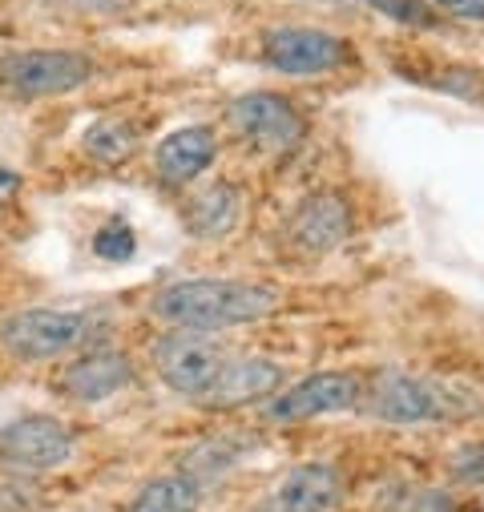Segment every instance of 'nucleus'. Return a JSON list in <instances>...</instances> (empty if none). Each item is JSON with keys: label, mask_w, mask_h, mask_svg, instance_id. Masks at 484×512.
<instances>
[{"label": "nucleus", "mask_w": 484, "mask_h": 512, "mask_svg": "<svg viewBox=\"0 0 484 512\" xmlns=\"http://www.w3.org/2000/svg\"><path fill=\"white\" fill-rule=\"evenodd\" d=\"M279 307V291L247 279H174L154 291L150 315L182 331H226L267 319Z\"/></svg>", "instance_id": "nucleus-1"}, {"label": "nucleus", "mask_w": 484, "mask_h": 512, "mask_svg": "<svg viewBox=\"0 0 484 512\" xmlns=\"http://www.w3.org/2000/svg\"><path fill=\"white\" fill-rule=\"evenodd\" d=\"M359 412L380 424L416 428V424H444V420H464L472 412H484V396H476L472 388L452 379H428L400 367H384L363 383Z\"/></svg>", "instance_id": "nucleus-2"}, {"label": "nucleus", "mask_w": 484, "mask_h": 512, "mask_svg": "<svg viewBox=\"0 0 484 512\" xmlns=\"http://www.w3.org/2000/svg\"><path fill=\"white\" fill-rule=\"evenodd\" d=\"M109 319L89 307H21L0 315V351L17 363H65L89 347H101Z\"/></svg>", "instance_id": "nucleus-3"}, {"label": "nucleus", "mask_w": 484, "mask_h": 512, "mask_svg": "<svg viewBox=\"0 0 484 512\" xmlns=\"http://www.w3.org/2000/svg\"><path fill=\"white\" fill-rule=\"evenodd\" d=\"M93 77V57L77 49H13L0 57V93L45 101L81 89Z\"/></svg>", "instance_id": "nucleus-4"}, {"label": "nucleus", "mask_w": 484, "mask_h": 512, "mask_svg": "<svg viewBox=\"0 0 484 512\" xmlns=\"http://www.w3.org/2000/svg\"><path fill=\"white\" fill-rule=\"evenodd\" d=\"M154 371L174 396L186 400H202L218 375L230 363V351L206 335V331H182V327H166V335L154 339Z\"/></svg>", "instance_id": "nucleus-5"}, {"label": "nucleus", "mask_w": 484, "mask_h": 512, "mask_svg": "<svg viewBox=\"0 0 484 512\" xmlns=\"http://www.w3.org/2000/svg\"><path fill=\"white\" fill-rule=\"evenodd\" d=\"M363 396V383L351 371H315L291 388L275 392L263 404L267 424H303V420H319L331 412H355Z\"/></svg>", "instance_id": "nucleus-6"}, {"label": "nucleus", "mask_w": 484, "mask_h": 512, "mask_svg": "<svg viewBox=\"0 0 484 512\" xmlns=\"http://www.w3.org/2000/svg\"><path fill=\"white\" fill-rule=\"evenodd\" d=\"M259 49H263V61L287 77H319V73H335L355 61L343 37H331L323 29H303V25L267 29Z\"/></svg>", "instance_id": "nucleus-7"}, {"label": "nucleus", "mask_w": 484, "mask_h": 512, "mask_svg": "<svg viewBox=\"0 0 484 512\" xmlns=\"http://www.w3.org/2000/svg\"><path fill=\"white\" fill-rule=\"evenodd\" d=\"M77 452L73 432L53 416H21L0 428V464L21 472H53Z\"/></svg>", "instance_id": "nucleus-8"}, {"label": "nucleus", "mask_w": 484, "mask_h": 512, "mask_svg": "<svg viewBox=\"0 0 484 512\" xmlns=\"http://www.w3.org/2000/svg\"><path fill=\"white\" fill-rule=\"evenodd\" d=\"M226 125L234 130V138L251 142L259 150H287L307 130L303 113L279 93H242V97H234L226 105Z\"/></svg>", "instance_id": "nucleus-9"}, {"label": "nucleus", "mask_w": 484, "mask_h": 512, "mask_svg": "<svg viewBox=\"0 0 484 512\" xmlns=\"http://www.w3.org/2000/svg\"><path fill=\"white\" fill-rule=\"evenodd\" d=\"M138 379V367L126 351L117 347H89L73 359H65V367L57 371V392L69 396L73 404H101L117 392H126Z\"/></svg>", "instance_id": "nucleus-10"}, {"label": "nucleus", "mask_w": 484, "mask_h": 512, "mask_svg": "<svg viewBox=\"0 0 484 512\" xmlns=\"http://www.w3.org/2000/svg\"><path fill=\"white\" fill-rule=\"evenodd\" d=\"M283 379H287V371L275 359H259V355L230 359L226 371L218 375V383H214V388L198 404L218 408V412L222 408H242V404H259V400L283 392Z\"/></svg>", "instance_id": "nucleus-11"}, {"label": "nucleus", "mask_w": 484, "mask_h": 512, "mask_svg": "<svg viewBox=\"0 0 484 512\" xmlns=\"http://www.w3.org/2000/svg\"><path fill=\"white\" fill-rule=\"evenodd\" d=\"M287 234L295 242V250L303 254H327L335 250L347 234H351V210L339 194H311L299 202V210L287 222Z\"/></svg>", "instance_id": "nucleus-12"}, {"label": "nucleus", "mask_w": 484, "mask_h": 512, "mask_svg": "<svg viewBox=\"0 0 484 512\" xmlns=\"http://www.w3.org/2000/svg\"><path fill=\"white\" fill-rule=\"evenodd\" d=\"M339 500V472L331 464H295L259 504V512H331Z\"/></svg>", "instance_id": "nucleus-13"}, {"label": "nucleus", "mask_w": 484, "mask_h": 512, "mask_svg": "<svg viewBox=\"0 0 484 512\" xmlns=\"http://www.w3.org/2000/svg\"><path fill=\"white\" fill-rule=\"evenodd\" d=\"M214 154H218V138L210 125H186V130H174L154 146V174L166 186H186L210 170Z\"/></svg>", "instance_id": "nucleus-14"}, {"label": "nucleus", "mask_w": 484, "mask_h": 512, "mask_svg": "<svg viewBox=\"0 0 484 512\" xmlns=\"http://www.w3.org/2000/svg\"><path fill=\"white\" fill-rule=\"evenodd\" d=\"M242 210V198L230 182H210L206 190H194L182 206V226L194 238H222L226 230H234Z\"/></svg>", "instance_id": "nucleus-15"}, {"label": "nucleus", "mask_w": 484, "mask_h": 512, "mask_svg": "<svg viewBox=\"0 0 484 512\" xmlns=\"http://www.w3.org/2000/svg\"><path fill=\"white\" fill-rule=\"evenodd\" d=\"M255 444H259L255 432H222V436H214V440L190 448L186 460H182V472L202 488V480L222 476L230 464H238L247 452H255Z\"/></svg>", "instance_id": "nucleus-16"}, {"label": "nucleus", "mask_w": 484, "mask_h": 512, "mask_svg": "<svg viewBox=\"0 0 484 512\" xmlns=\"http://www.w3.org/2000/svg\"><path fill=\"white\" fill-rule=\"evenodd\" d=\"M202 504V488L186 476V472H170V476H154L126 512H198Z\"/></svg>", "instance_id": "nucleus-17"}, {"label": "nucleus", "mask_w": 484, "mask_h": 512, "mask_svg": "<svg viewBox=\"0 0 484 512\" xmlns=\"http://www.w3.org/2000/svg\"><path fill=\"white\" fill-rule=\"evenodd\" d=\"M85 154L93 162H105V166H117V162H126L134 150H138V130L130 121H121V117H101L93 121L85 138H81Z\"/></svg>", "instance_id": "nucleus-18"}, {"label": "nucleus", "mask_w": 484, "mask_h": 512, "mask_svg": "<svg viewBox=\"0 0 484 512\" xmlns=\"http://www.w3.org/2000/svg\"><path fill=\"white\" fill-rule=\"evenodd\" d=\"M134 250H138V234L126 218H109L97 234H93V254L105 263H126L134 259Z\"/></svg>", "instance_id": "nucleus-19"}, {"label": "nucleus", "mask_w": 484, "mask_h": 512, "mask_svg": "<svg viewBox=\"0 0 484 512\" xmlns=\"http://www.w3.org/2000/svg\"><path fill=\"white\" fill-rule=\"evenodd\" d=\"M368 5L388 13L396 25H408V29H436L440 25V17L428 0H368Z\"/></svg>", "instance_id": "nucleus-20"}, {"label": "nucleus", "mask_w": 484, "mask_h": 512, "mask_svg": "<svg viewBox=\"0 0 484 512\" xmlns=\"http://www.w3.org/2000/svg\"><path fill=\"white\" fill-rule=\"evenodd\" d=\"M452 476L456 480H468V484H484V444L460 448L452 456Z\"/></svg>", "instance_id": "nucleus-21"}, {"label": "nucleus", "mask_w": 484, "mask_h": 512, "mask_svg": "<svg viewBox=\"0 0 484 512\" xmlns=\"http://www.w3.org/2000/svg\"><path fill=\"white\" fill-rule=\"evenodd\" d=\"M428 5L440 9V13H448V17H456V21L484 25V0H428Z\"/></svg>", "instance_id": "nucleus-22"}, {"label": "nucleus", "mask_w": 484, "mask_h": 512, "mask_svg": "<svg viewBox=\"0 0 484 512\" xmlns=\"http://www.w3.org/2000/svg\"><path fill=\"white\" fill-rule=\"evenodd\" d=\"M404 512H456V504L448 500V492L428 488V492H416V496L408 500V508H404Z\"/></svg>", "instance_id": "nucleus-23"}, {"label": "nucleus", "mask_w": 484, "mask_h": 512, "mask_svg": "<svg viewBox=\"0 0 484 512\" xmlns=\"http://www.w3.org/2000/svg\"><path fill=\"white\" fill-rule=\"evenodd\" d=\"M21 186H25V178H21L13 166H5V162H0V210H5V206H13V202L21 198Z\"/></svg>", "instance_id": "nucleus-24"}]
</instances>
